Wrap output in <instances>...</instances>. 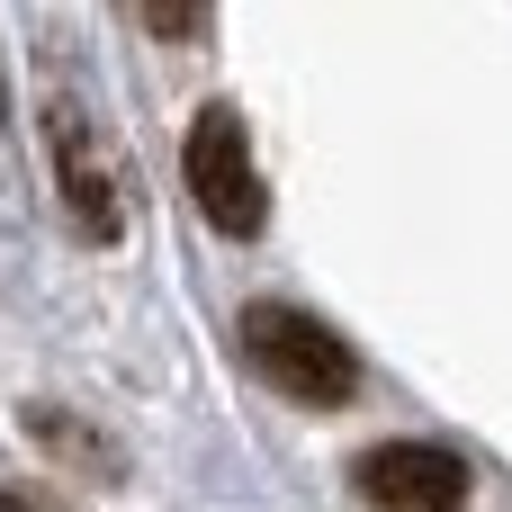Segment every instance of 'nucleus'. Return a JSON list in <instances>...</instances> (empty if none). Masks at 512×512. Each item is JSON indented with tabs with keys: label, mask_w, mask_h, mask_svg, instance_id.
Wrapping results in <instances>:
<instances>
[{
	"label": "nucleus",
	"mask_w": 512,
	"mask_h": 512,
	"mask_svg": "<svg viewBox=\"0 0 512 512\" xmlns=\"http://www.w3.org/2000/svg\"><path fill=\"white\" fill-rule=\"evenodd\" d=\"M243 360H252L288 405H315V414H333V405L360 396V351H351L324 315L279 306V297L243 306Z\"/></svg>",
	"instance_id": "f257e3e1"
},
{
	"label": "nucleus",
	"mask_w": 512,
	"mask_h": 512,
	"mask_svg": "<svg viewBox=\"0 0 512 512\" xmlns=\"http://www.w3.org/2000/svg\"><path fill=\"white\" fill-rule=\"evenodd\" d=\"M180 180L198 198V216L225 234V243H252L270 225V180L252 162V135H243V108H198L189 135H180Z\"/></svg>",
	"instance_id": "f03ea898"
},
{
	"label": "nucleus",
	"mask_w": 512,
	"mask_h": 512,
	"mask_svg": "<svg viewBox=\"0 0 512 512\" xmlns=\"http://www.w3.org/2000/svg\"><path fill=\"white\" fill-rule=\"evenodd\" d=\"M45 153H54V180H63V207L81 216V234L108 243V234L126 225V189H117L108 144H99V126H90V108H81L72 90L45 99Z\"/></svg>",
	"instance_id": "7ed1b4c3"
},
{
	"label": "nucleus",
	"mask_w": 512,
	"mask_h": 512,
	"mask_svg": "<svg viewBox=\"0 0 512 512\" xmlns=\"http://www.w3.org/2000/svg\"><path fill=\"white\" fill-rule=\"evenodd\" d=\"M351 486L378 512H459L468 504V459L441 441H378V450H360Z\"/></svg>",
	"instance_id": "20e7f679"
},
{
	"label": "nucleus",
	"mask_w": 512,
	"mask_h": 512,
	"mask_svg": "<svg viewBox=\"0 0 512 512\" xmlns=\"http://www.w3.org/2000/svg\"><path fill=\"white\" fill-rule=\"evenodd\" d=\"M0 512H36V504H27V495H9V486H0Z\"/></svg>",
	"instance_id": "39448f33"
},
{
	"label": "nucleus",
	"mask_w": 512,
	"mask_h": 512,
	"mask_svg": "<svg viewBox=\"0 0 512 512\" xmlns=\"http://www.w3.org/2000/svg\"><path fill=\"white\" fill-rule=\"evenodd\" d=\"M0 117H9V81H0Z\"/></svg>",
	"instance_id": "423d86ee"
}]
</instances>
